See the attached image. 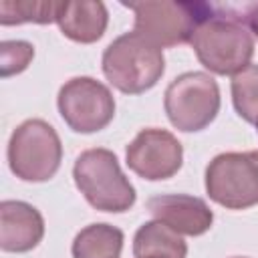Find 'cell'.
Returning a JSON list of instances; mask_svg holds the SVG:
<instances>
[{
    "mask_svg": "<svg viewBox=\"0 0 258 258\" xmlns=\"http://www.w3.org/2000/svg\"><path fill=\"white\" fill-rule=\"evenodd\" d=\"M198 60L214 75H236L246 69L254 54V38L242 16L216 6L214 14L200 24L189 40Z\"/></svg>",
    "mask_w": 258,
    "mask_h": 258,
    "instance_id": "6da1fadb",
    "label": "cell"
},
{
    "mask_svg": "<svg viewBox=\"0 0 258 258\" xmlns=\"http://www.w3.org/2000/svg\"><path fill=\"white\" fill-rule=\"evenodd\" d=\"M133 16V30L159 48L189 42L194 32L216 10L210 2L200 0H141L123 2Z\"/></svg>",
    "mask_w": 258,
    "mask_h": 258,
    "instance_id": "7a4b0ae2",
    "label": "cell"
},
{
    "mask_svg": "<svg viewBox=\"0 0 258 258\" xmlns=\"http://www.w3.org/2000/svg\"><path fill=\"white\" fill-rule=\"evenodd\" d=\"M103 75L125 95H141L157 85L165 71L163 48L145 36L125 32L117 36L103 52Z\"/></svg>",
    "mask_w": 258,
    "mask_h": 258,
    "instance_id": "3957f363",
    "label": "cell"
},
{
    "mask_svg": "<svg viewBox=\"0 0 258 258\" xmlns=\"http://www.w3.org/2000/svg\"><path fill=\"white\" fill-rule=\"evenodd\" d=\"M73 179L83 198L99 212L121 214L133 208L137 194L121 171L113 151L95 147L83 151L73 165Z\"/></svg>",
    "mask_w": 258,
    "mask_h": 258,
    "instance_id": "277c9868",
    "label": "cell"
},
{
    "mask_svg": "<svg viewBox=\"0 0 258 258\" xmlns=\"http://www.w3.org/2000/svg\"><path fill=\"white\" fill-rule=\"evenodd\" d=\"M62 143L52 125L42 119H26L8 141L10 171L22 181H48L60 167Z\"/></svg>",
    "mask_w": 258,
    "mask_h": 258,
    "instance_id": "5b68a950",
    "label": "cell"
},
{
    "mask_svg": "<svg viewBox=\"0 0 258 258\" xmlns=\"http://www.w3.org/2000/svg\"><path fill=\"white\" fill-rule=\"evenodd\" d=\"M220 103L216 79L202 71L175 77L163 95V109L169 123L183 133L206 129L218 117Z\"/></svg>",
    "mask_w": 258,
    "mask_h": 258,
    "instance_id": "8992f818",
    "label": "cell"
},
{
    "mask_svg": "<svg viewBox=\"0 0 258 258\" xmlns=\"http://www.w3.org/2000/svg\"><path fill=\"white\" fill-rule=\"evenodd\" d=\"M210 200L228 210H246L258 204V151H228L206 167Z\"/></svg>",
    "mask_w": 258,
    "mask_h": 258,
    "instance_id": "52a82bcc",
    "label": "cell"
},
{
    "mask_svg": "<svg viewBox=\"0 0 258 258\" xmlns=\"http://www.w3.org/2000/svg\"><path fill=\"white\" fill-rule=\"evenodd\" d=\"M56 107L62 121L77 133L101 131L115 117L113 93L93 77H75L67 81L58 91Z\"/></svg>",
    "mask_w": 258,
    "mask_h": 258,
    "instance_id": "ba28073f",
    "label": "cell"
},
{
    "mask_svg": "<svg viewBox=\"0 0 258 258\" xmlns=\"http://www.w3.org/2000/svg\"><path fill=\"white\" fill-rule=\"evenodd\" d=\"M125 161L143 179L159 181L173 177L183 163V147L165 129H141L125 149Z\"/></svg>",
    "mask_w": 258,
    "mask_h": 258,
    "instance_id": "9c48e42d",
    "label": "cell"
},
{
    "mask_svg": "<svg viewBox=\"0 0 258 258\" xmlns=\"http://www.w3.org/2000/svg\"><path fill=\"white\" fill-rule=\"evenodd\" d=\"M149 214L175 230L181 236H202L214 224V212L210 206L196 196L187 194H165L147 200Z\"/></svg>",
    "mask_w": 258,
    "mask_h": 258,
    "instance_id": "30bf717a",
    "label": "cell"
},
{
    "mask_svg": "<svg viewBox=\"0 0 258 258\" xmlns=\"http://www.w3.org/2000/svg\"><path fill=\"white\" fill-rule=\"evenodd\" d=\"M44 236L42 214L20 200L0 204V248L4 252H30Z\"/></svg>",
    "mask_w": 258,
    "mask_h": 258,
    "instance_id": "8fae6325",
    "label": "cell"
},
{
    "mask_svg": "<svg viewBox=\"0 0 258 258\" xmlns=\"http://www.w3.org/2000/svg\"><path fill=\"white\" fill-rule=\"evenodd\" d=\"M56 24L67 38L81 44H91L105 34L109 12L99 0H64L58 6Z\"/></svg>",
    "mask_w": 258,
    "mask_h": 258,
    "instance_id": "7c38bea8",
    "label": "cell"
},
{
    "mask_svg": "<svg viewBox=\"0 0 258 258\" xmlns=\"http://www.w3.org/2000/svg\"><path fill=\"white\" fill-rule=\"evenodd\" d=\"M133 256L135 258H185L187 244L169 226L151 220L145 222L133 238Z\"/></svg>",
    "mask_w": 258,
    "mask_h": 258,
    "instance_id": "4fadbf2b",
    "label": "cell"
},
{
    "mask_svg": "<svg viewBox=\"0 0 258 258\" xmlns=\"http://www.w3.org/2000/svg\"><path fill=\"white\" fill-rule=\"evenodd\" d=\"M123 232L111 224H91L83 228L71 246L73 258H119Z\"/></svg>",
    "mask_w": 258,
    "mask_h": 258,
    "instance_id": "5bb4252c",
    "label": "cell"
},
{
    "mask_svg": "<svg viewBox=\"0 0 258 258\" xmlns=\"http://www.w3.org/2000/svg\"><path fill=\"white\" fill-rule=\"evenodd\" d=\"M60 2L56 0H2L0 2V24L14 26L24 22L50 24L56 22Z\"/></svg>",
    "mask_w": 258,
    "mask_h": 258,
    "instance_id": "9a60e30c",
    "label": "cell"
},
{
    "mask_svg": "<svg viewBox=\"0 0 258 258\" xmlns=\"http://www.w3.org/2000/svg\"><path fill=\"white\" fill-rule=\"evenodd\" d=\"M232 103L236 113L248 121L256 123L258 119V64H248L232 77Z\"/></svg>",
    "mask_w": 258,
    "mask_h": 258,
    "instance_id": "2e32d148",
    "label": "cell"
},
{
    "mask_svg": "<svg viewBox=\"0 0 258 258\" xmlns=\"http://www.w3.org/2000/svg\"><path fill=\"white\" fill-rule=\"evenodd\" d=\"M34 56V46L26 40H2L0 42V75L12 77L22 73Z\"/></svg>",
    "mask_w": 258,
    "mask_h": 258,
    "instance_id": "e0dca14e",
    "label": "cell"
},
{
    "mask_svg": "<svg viewBox=\"0 0 258 258\" xmlns=\"http://www.w3.org/2000/svg\"><path fill=\"white\" fill-rule=\"evenodd\" d=\"M242 20L246 22V26L250 28V32L258 38V4H248L244 10Z\"/></svg>",
    "mask_w": 258,
    "mask_h": 258,
    "instance_id": "ac0fdd59",
    "label": "cell"
},
{
    "mask_svg": "<svg viewBox=\"0 0 258 258\" xmlns=\"http://www.w3.org/2000/svg\"><path fill=\"white\" fill-rule=\"evenodd\" d=\"M254 125H256V133H258V119H256V123H254Z\"/></svg>",
    "mask_w": 258,
    "mask_h": 258,
    "instance_id": "d6986e66",
    "label": "cell"
},
{
    "mask_svg": "<svg viewBox=\"0 0 258 258\" xmlns=\"http://www.w3.org/2000/svg\"><path fill=\"white\" fill-rule=\"evenodd\" d=\"M234 258H246V256H234Z\"/></svg>",
    "mask_w": 258,
    "mask_h": 258,
    "instance_id": "ffe728a7",
    "label": "cell"
}]
</instances>
